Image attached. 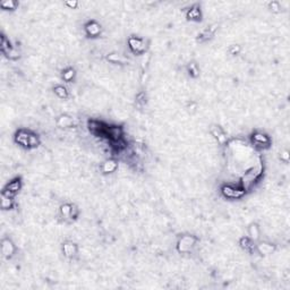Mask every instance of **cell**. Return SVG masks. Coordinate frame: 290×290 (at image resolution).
Returning <instances> with one entry per match:
<instances>
[{"instance_id":"1","label":"cell","mask_w":290,"mask_h":290,"mask_svg":"<svg viewBox=\"0 0 290 290\" xmlns=\"http://www.w3.org/2000/svg\"><path fill=\"white\" fill-rule=\"evenodd\" d=\"M222 189H223L224 195H226L227 197H231V199L240 197V196L244 194V190H243V189L235 188V187H232V186H224Z\"/></svg>"},{"instance_id":"2","label":"cell","mask_w":290,"mask_h":290,"mask_svg":"<svg viewBox=\"0 0 290 290\" xmlns=\"http://www.w3.org/2000/svg\"><path fill=\"white\" fill-rule=\"evenodd\" d=\"M195 244V238L192 236H185L181 238L180 243H179V250L185 252V250H190V247Z\"/></svg>"},{"instance_id":"3","label":"cell","mask_w":290,"mask_h":290,"mask_svg":"<svg viewBox=\"0 0 290 290\" xmlns=\"http://www.w3.org/2000/svg\"><path fill=\"white\" fill-rule=\"evenodd\" d=\"M129 46H130V48H132L133 50L136 51V52H141L144 49L143 41L139 40V39H136V37H130L129 39Z\"/></svg>"},{"instance_id":"4","label":"cell","mask_w":290,"mask_h":290,"mask_svg":"<svg viewBox=\"0 0 290 290\" xmlns=\"http://www.w3.org/2000/svg\"><path fill=\"white\" fill-rule=\"evenodd\" d=\"M100 30H101V28H100V25H99L97 23H95V22H91V23H88V24L86 25L87 33L92 36L97 35V34L100 33Z\"/></svg>"},{"instance_id":"5","label":"cell","mask_w":290,"mask_h":290,"mask_svg":"<svg viewBox=\"0 0 290 290\" xmlns=\"http://www.w3.org/2000/svg\"><path fill=\"white\" fill-rule=\"evenodd\" d=\"M14 252V247H13V244L10 243L9 240H5L2 243V253L6 256H10Z\"/></svg>"},{"instance_id":"6","label":"cell","mask_w":290,"mask_h":290,"mask_svg":"<svg viewBox=\"0 0 290 290\" xmlns=\"http://www.w3.org/2000/svg\"><path fill=\"white\" fill-rule=\"evenodd\" d=\"M253 139H254L255 143L261 144V145H263V144H268V143H269V138L266 137L265 135H263V134H260V133L255 134L254 136H253Z\"/></svg>"},{"instance_id":"7","label":"cell","mask_w":290,"mask_h":290,"mask_svg":"<svg viewBox=\"0 0 290 290\" xmlns=\"http://www.w3.org/2000/svg\"><path fill=\"white\" fill-rule=\"evenodd\" d=\"M116 168H117V163L112 160H109L103 164V171L104 172H112V171L116 170Z\"/></svg>"},{"instance_id":"8","label":"cell","mask_w":290,"mask_h":290,"mask_svg":"<svg viewBox=\"0 0 290 290\" xmlns=\"http://www.w3.org/2000/svg\"><path fill=\"white\" fill-rule=\"evenodd\" d=\"M64 253L67 255V256H71L76 253V247L75 245L73 244H65L64 245Z\"/></svg>"},{"instance_id":"9","label":"cell","mask_w":290,"mask_h":290,"mask_svg":"<svg viewBox=\"0 0 290 290\" xmlns=\"http://www.w3.org/2000/svg\"><path fill=\"white\" fill-rule=\"evenodd\" d=\"M250 234L252 236V238H259V235H260V231H259V227L256 224H252L250 227Z\"/></svg>"},{"instance_id":"10","label":"cell","mask_w":290,"mask_h":290,"mask_svg":"<svg viewBox=\"0 0 290 290\" xmlns=\"http://www.w3.org/2000/svg\"><path fill=\"white\" fill-rule=\"evenodd\" d=\"M1 7H2L4 9H15L16 2L15 1H13V0H7V1L1 2Z\"/></svg>"},{"instance_id":"11","label":"cell","mask_w":290,"mask_h":290,"mask_svg":"<svg viewBox=\"0 0 290 290\" xmlns=\"http://www.w3.org/2000/svg\"><path fill=\"white\" fill-rule=\"evenodd\" d=\"M1 206L2 209H9L11 206V197H7L2 195V201H1Z\"/></svg>"},{"instance_id":"12","label":"cell","mask_w":290,"mask_h":290,"mask_svg":"<svg viewBox=\"0 0 290 290\" xmlns=\"http://www.w3.org/2000/svg\"><path fill=\"white\" fill-rule=\"evenodd\" d=\"M70 124H71V120L70 118L68 117H61L59 119V121H58V125L59 126H64V127H68Z\"/></svg>"},{"instance_id":"13","label":"cell","mask_w":290,"mask_h":290,"mask_svg":"<svg viewBox=\"0 0 290 290\" xmlns=\"http://www.w3.org/2000/svg\"><path fill=\"white\" fill-rule=\"evenodd\" d=\"M259 250H260L261 253H263V254H268V253L272 252L273 247H271V246H269V245H266V244H261L260 247H259Z\"/></svg>"},{"instance_id":"14","label":"cell","mask_w":290,"mask_h":290,"mask_svg":"<svg viewBox=\"0 0 290 290\" xmlns=\"http://www.w3.org/2000/svg\"><path fill=\"white\" fill-rule=\"evenodd\" d=\"M188 17L192 18V19L199 18V9H197V8H192L188 13Z\"/></svg>"},{"instance_id":"15","label":"cell","mask_w":290,"mask_h":290,"mask_svg":"<svg viewBox=\"0 0 290 290\" xmlns=\"http://www.w3.org/2000/svg\"><path fill=\"white\" fill-rule=\"evenodd\" d=\"M55 92H56L57 94L59 95L60 97H66L67 95V92H66V88L62 86H58L55 88Z\"/></svg>"},{"instance_id":"16","label":"cell","mask_w":290,"mask_h":290,"mask_svg":"<svg viewBox=\"0 0 290 290\" xmlns=\"http://www.w3.org/2000/svg\"><path fill=\"white\" fill-rule=\"evenodd\" d=\"M71 208L70 205H68V204H65V205H62L61 206V213L64 214V215H70V213H71Z\"/></svg>"},{"instance_id":"17","label":"cell","mask_w":290,"mask_h":290,"mask_svg":"<svg viewBox=\"0 0 290 290\" xmlns=\"http://www.w3.org/2000/svg\"><path fill=\"white\" fill-rule=\"evenodd\" d=\"M74 76V70L73 69H67L65 73H64V79H66L67 82H69Z\"/></svg>"},{"instance_id":"18","label":"cell","mask_w":290,"mask_h":290,"mask_svg":"<svg viewBox=\"0 0 290 290\" xmlns=\"http://www.w3.org/2000/svg\"><path fill=\"white\" fill-rule=\"evenodd\" d=\"M240 244H241V246L245 247V248H250V241L248 238H243V239L240 240Z\"/></svg>"},{"instance_id":"19","label":"cell","mask_w":290,"mask_h":290,"mask_svg":"<svg viewBox=\"0 0 290 290\" xmlns=\"http://www.w3.org/2000/svg\"><path fill=\"white\" fill-rule=\"evenodd\" d=\"M67 5H69L70 7H75V6H77V2L76 1H74V2H67Z\"/></svg>"}]
</instances>
